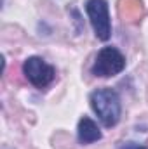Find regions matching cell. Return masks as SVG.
Listing matches in <instances>:
<instances>
[{
    "label": "cell",
    "mask_w": 148,
    "mask_h": 149,
    "mask_svg": "<svg viewBox=\"0 0 148 149\" xmlns=\"http://www.w3.org/2000/svg\"><path fill=\"white\" fill-rule=\"evenodd\" d=\"M91 108L105 127H115L120 120V97L111 88H99L91 94Z\"/></svg>",
    "instance_id": "obj_1"
},
{
    "label": "cell",
    "mask_w": 148,
    "mask_h": 149,
    "mask_svg": "<svg viewBox=\"0 0 148 149\" xmlns=\"http://www.w3.org/2000/svg\"><path fill=\"white\" fill-rule=\"evenodd\" d=\"M124 68H125V57L122 56V52L115 47H103L98 52L91 71L94 76L110 78V76L122 73Z\"/></svg>",
    "instance_id": "obj_2"
},
{
    "label": "cell",
    "mask_w": 148,
    "mask_h": 149,
    "mask_svg": "<svg viewBox=\"0 0 148 149\" xmlns=\"http://www.w3.org/2000/svg\"><path fill=\"white\" fill-rule=\"evenodd\" d=\"M85 10H87L89 21L92 24L94 35L99 40L106 42L111 37V23L106 0H87Z\"/></svg>",
    "instance_id": "obj_3"
},
{
    "label": "cell",
    "mask_w": 148,
    "mask_h": 149,
    "mask_svg": "<svg viewBox=\"0 0 148 149\" xmlns=\"http://www.w3.org/2000/svg\"><path fill=\"white\" fill-rule=\"evenodd\" d=\"M23 73L30 80V83L38 88L47 87L56 78V70L51 64H47L42 57H37V56L28 57L23 63Z\"/></svg>",
    "instance_id": "obj_4"
},
{
    "label": "cell",
    "mask_w": 148,
    "mask_h": 149,
    "mask_svg": "<svg viewBox=\"0 0 148 149\" xmlns=\"http://www.w3.org/2000/svg\"><path fill=\"white\" fill-rule=\"evenodd\" d=\"M77 135H78V141L82 144H92V142L101 139V130H99V127L96 125L94 120H91L89 116H84L78 121Z\"/></svg>",
    "instance_id": "obj_5"
},
{
    "label": "cell",
    "mask_w": 148,
    "mask_h": 149,
    "mask_svg": "<svg viewBox=\"0 0 148 149\" xmlns=\"http://www.w3.org/2000/svg\"><path fill=\"white\" fill-rule=\"evenodd\" d=\"M118 149H148V148L141 146V144H136V142H124Z\"/></svg>",
    "instance_id": "obj_6"
}]
</instances>
